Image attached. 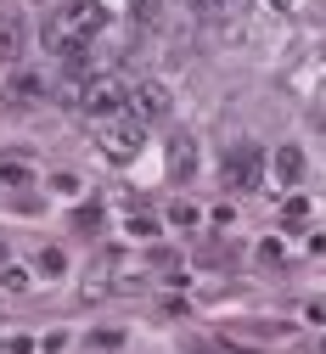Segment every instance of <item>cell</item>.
Masks as SVG:
<instances>
[{
  "instance_id": "9",
  "label": "cell",
  "mask_w": 326,
  "mask_h": 354,
  "mask_svg": "<svg viewBox=\"0 0 326 354\" xmlns=\"http://www.w3.org/2000/svg\"><path fill=\"white\" fill-rule=\"evenodd\" d=\"M270 174H275L282 186H298V180H304V152H298V147H275V152H270Z\"/></svg>"
},
{
  "instance_id": "13",
  "label": "cell",
  "mask_w": 326,
  "mask_h": 354,
  "mask_svg": "<svg viewBox=\"0 0 326 354\" xmlns=\"http://www.w3.org/2000/svg\"><path fill=\"white\" fill-rule=\"evenodd\" d=\"M282 219H287V225H304V219H309V203H304V197H287Z\"/></svg>"
},
{
  "instance_id": "8",
  "label": "cell",
  "mask_w": 326,
  "mask_h": 354,
  "mask_svg": "<svg viewBox=\"0 0 326 354\" xmlns=\"http://www.w3.org/2000/svg\"><path fill=\"white\" fill-rule=\"evenodd\" d=\"M185 12L203 17V23H230V17L248 12V0H185Z\"/></svg>"
},
{
  "instance_id": "20",
  "label": "cell",
  "mask_w": 326,
  "mask_h": 354,
  "mask_svg": "<svg viewBox=\"0 0 326 354\" xmlns=\"http://www.w3.org/2000/svg\"><path fill=\"white\" fill-rule=\"evenodd\" d=\"M270 6H275V12H287V6H293V0H270Z\"/></svg>"
},
{
  "instance_id": "17",
  "label": "cell",
  "mask_w": 326,
  "mask_h": 354,
  "mask_svg": "<svg viewBox=\"0 0 326 354\" xmlns=\"http://www.w3.org/2000/svg\"><path fill=\"white\" fill-rule=\"evenodd\" d=\"M169 219H174V225H197V208H192V203H174Z\"/></svg>"
},
{
  "instance_id": "16",
  "label": "cell",
  "mask_w": 326,
  "mask_h": 354,
  "mask_svg": "<svg viewBox=\"0 0 326 354\" xmlns=\"http://www.w3.org/2000/svg\"><path fill=\"white\" fill-rule=\"evenodd\" d=\"M73 225H79V231H96V225H102V208H79Z\"/></svg>"
},
{
  "instance_id": "4",
  "label": "cell",
  "mask_w": 326,
  "mask_h": 354,
  "mask_svg": "<svg viewBox=\"0 0 326 354\" xmlns=\"http://www.w3.org/2000/svg\"><path fill=\"white\" fill-rule=\"evenodd\" d=\"M96 136H102V152H107L113 163H129L135 152L147 147V124L124 113V118H107V124H96Z\"/></svg>"
},
{
  "instance_id": "3",
  "label": "cell",
  "mask_w": 326,
  "mask_h": 354,
  "mask_svg": "<svg viewBox=\"0 0 326 354\" xmlns=\"http://www.w3.org/2000/svg\"><path fill=\"white\" fill-rule=\"evenodd\" d=\"M0 102H6V113H34V107L51 102V79L39 68H12L6 84H0Z\"/></svg>"
},
{
  "instance_id": "6",
  "label": "cell",
  "mask_w": 326,
  "mask_h": 354,
  "mask_svg": "<svg viewBox=\"0 0 326 354\" xmlns=\"http://www.w3.org/2000/svg\"><path fill=\"white\" fill-rule=\"evenodd\" d=\"M169 113H174V96H169V84H158V79H141V84L129 91V118H141L147 129H152V124H163Z\"/></svg>"
},
{
  "instance_id": "21",
  "label": "cell",
  "mask_w": 326,
  "mask_h": 354,
  "mask_svg": "<svg viewBox=\"0 0 326 354\" xmlns=\"http://www.w3.org/2000/svg\"><path fill=\"white\" fill-rule=\"evenodd\" d=\"M129 6H141V12H147V6H158V0H129Z\"/></svg>"
},
{
  "instance_id": "10",
  "label": "cell",
  "mask_w": 326,
  "mask_h": 354,
  "mask_svg": "<svg viewBox=\"0 0 326 354\" xmlns=\"http://www.w3.org/2000/svg\"><path fill=\"white\" fill-rule=\"evenodd\" d=\"M23 39H28L23 17H17V12H0V57L17 62V57H23Z\"/></svg>"
},
{
  "instance_id": "14",
  "label": "cell",
  "mask_w": 326,
  "mask_h": 354,
  "mask_svg": "<svg viewBox=\"0 0 326 354\" xmlns=\"http://www.w3.org/2000/svg\"><path fill=\"white\" fill-rule=\"evenodd\" d=\"M39 270H45V276H62V270H68V259H62L57 248H45V253H39Z\"/></svg>"
},
{
  "instance_id": "2",
  "label": "cell",
  "mask_w": 326,
  "mask_h": 354,
  "mask_svg": "<svg viewBox=\"0 0 326 354\" xmlns=\"http://www.w3.org/2000/svg\"><path fill=\"white\" fill-rule=\"evenodd\" d=\"M90 124H107V118H124L129 113V91L113 79V73H96V79H84L79 84V102H73Z\"/></svg>"
},
{
  "instance_id": "1",
  "label": "cell",
  "mask_w": 326,
  "mask_h": 354,
  "mask_svg": "<svg viewBox=\"0 0 326 354\" xmlns=\"http://www.w3.org/2000/svg\"><path fill=\"white\" fill-rule=\"evenodd\" d=\"M102 34H107V6H102V0H73V6L51 12V23H45V46H51V57H62L68 73L79 79L90 46H96Z\"/></svg>"
},
{
  "instance_id": "15",
  "label": "cell",
  "mask_w": 326,
  "mask_h": 354,
  "mask_svg": "<svg viewBox=\"0 0 326 354\" xmlns=\"http://www.w3.org/2000/svg\"><path fill=\"white\" fill-rule=\"evenodd\" d=\"M129 231L135 236H158V219L152 214H129Z\"/></svg>"
},
{
  "instance_id": "5",
  "label": "cell",
  "mask_w": 326,
  "mask_h": 354,
  "mask_svg": "<svg viewBox=\"0 0 326 354\" xmlns=\"http://www.w3.org/2000/svg\"><path fill=\"white\" fill-rule=\"evenodd\" d=\"M259 174H264V152H259L253 141L230 147V152H225V163H219V180H225L230 192H253V186H259Z\"/></svg>"
},
{
  "instance_id": "12",
  "label": "cell",
  "mask_w": 326,
  "mask_h": 354,
  "mask_svg": "<svg viewBox=\"0 0 326 354\" xmlns=\"http://www.w3.org/2000/svg\"><path fill=\"white\" fill-rule=\"evenodd\" d=\"M0 287L23 292V287H28V270H23V264H0Z\"/></svg>"
},
{
  "instance_id": "18",
  "label": "cell",
  "mask_w": 326,
  "mask_h": 354,
  "mask_svg": "<svg viewBox=\"0 0 326 354\" xmlns=\"http://www.w3.org/2000/svg\"><path fill=\"white\" fill-rule=\"evenodd\" d=\"M124 332H90V348H118Z\"/></svg>"
},
{
  "instance_id": "7",
  "label": "cell",
  "mask_w": 326,
  "mask_h": 354,
  "mask_svg": "<svg viewBox=\"0 0 326 354\" xmlns=\"http://www.w3.org/2000/svg\"><path fill=\"white\" fill-rule=\"evenodd\" d=\"M197 174V136H169V180H192Z\"/></svg>"
},
{
  "instance_id": "11",
  "label": "cell",
  "mask_w": 326,
  "mask_h": 354,
  "mask_svg": "<svg viewBox=\"0 0 326 354\" xmlns=\"http://www.w3.org/2000/svg\"><path fill=\"white\" fill-rule=\"evenodd\" d=\"M34 180V169L23 158H0V186H28Z\"/></svg>"
},
{
  "instance_id": "19",
  "label": "cell",
  "mask_w": 326,
  "mask_h": 354,
  "mask_svg": "<svg viewBox=\"0 0 326 354\" xmlns=\"http://www.w3.org/2000/svg\"><path fill=\"white\" fill-rule=\"evenodd\" d=\"M259 259H264V264H275V259H282V242H275V236H270V242H259Z\"/></svg>"
},
{
  "instance_id": "22",
  "label": "cell",
  "mask_w": 326,
  "mask_h": 354,
  "mask_svg": "<svg viewBox=\"0 0 326 354\" xmlns=\"http://www.w3.org/2000/svg\"><path fill=\"white\" fill-rule=\"evenodd\" d=\"M0 264H6V248H0Z\"/></svg>"
}]
</instances>
